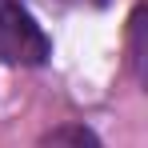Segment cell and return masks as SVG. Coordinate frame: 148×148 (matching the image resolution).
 Wrapping results in <instances>:
<instances>
[{"label": "cell", "mask_w": 148, "mask_h": 148, "mask_svg": "<svg viewBox=\"0 0 148 148\" xmlns=\"http://www.w3.org/2000/svg\"><path fill=\"white\" fill-rule=\"evenodd\" d=\"M48 36L16 4H0V60L4 64H44Z\"/></svg>", "instance_id": "cell-1"}, {"label": "cell", "mask_w": 148, "mask_h": 148, "mask_svg": "<svg viewBox=\"0 0 148 148\" xmlns=\"http://www.w3.org/2000/svg\"><path fill=\"white\" fill-rule=\"evenodd\" d=\"M40 148H100V140L84 128V124H60L56 132L44 136Z\"/></svg>", "instance_id": "cell-2"}]
</instances>
